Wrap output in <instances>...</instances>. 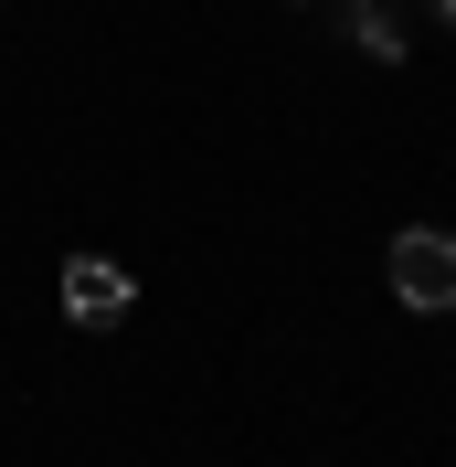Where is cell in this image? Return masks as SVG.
<instances>
[{"label": "cell", "instance_id": "3957f363", "mask_svg": "<svg viewBox=\"0 0 456 467\" xmlns=\"http://www.w3.org/2000/svg\"><path fill=\"white\" fill-rule=\"evenodd\" d=\"M340 22H350V43H361V54H382V64L414 54V11H403V0H340Z\"/></svg>", "mask_w": 456, "mask_h": 467}, {"label": "cell", "instance_id": "7a4b0ae2", "mask_svg": "<svg viewBox=\"0 0 456 467\" xmlns=\"http://www.w3.org/2000/svg\"><path fill=\"white\" fill-rule=\"evenodd\" d=\"M128 297H139V276H128L117 255H75L64 265V319L107 329V319H128Z\"/></svg>", "mask_w": 456, "mask_h": 467}, {"label": "cell", "instance_id": "277c9868", "mask_svg": "<svg viewBox=\"0 0 456 467\" xmlns=\"http://www.w3.org/2000/svg\"><path fill=\"white\" fill-rule=\"evenodd\" d=\"M435 22H446V32H456V0H435Z\"/></svg>", "mask_w": 456, "mask_h": 467}, {"label": "cell", "instance_id": "6da1fadb", "mask_svg": "<svg viewBox=\"0 0 456 467\" xmlns=\"http://www.w3.org/2000/svg\"><path fill=\"white\" fill-rule=\"evenodd\" d=\"M382 265H393V297H403V308H456V234H425V223H414V234H393Z\"/></svg>", "mask_w": 456, "mask_h": 467}]
</instances>
